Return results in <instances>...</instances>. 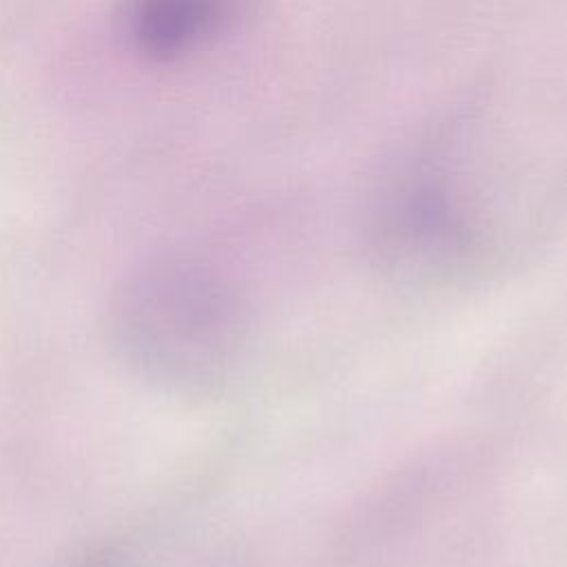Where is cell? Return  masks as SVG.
<instances>
[{
    "mask_svg": "<svg viewBox=\"0 0 567 567\" xmlns=\"http://www.w3.org/2000/svg\"><path fill=\"white\" fill-rule=\"evenodd\" d=\"M246 332L244 306L215 272L162 261L122 279L109 297L106 337L146 383L202 394L233 368Z\"/></svg>",
    "mask_w": 567,
    "mask_h": 567,
    "instance_id": "6da1fadb",
    "label": "cell"
},
{
    "mask_svg": "<svg viewBox=\"0 0 567 567\" xmlns=\"http://www.w3.org/2000/svg\"><path fill=\"white\" fill-rule=\"evenodd\" d=\"M219 0H142L140 33L157 51H175L208 29Z\"/></svg>",
    "mask_w": 567,
    "mask_h": 567,
    "instance_id": "7a4b0ae2",
    "label": "cell"
}]
</instances>
